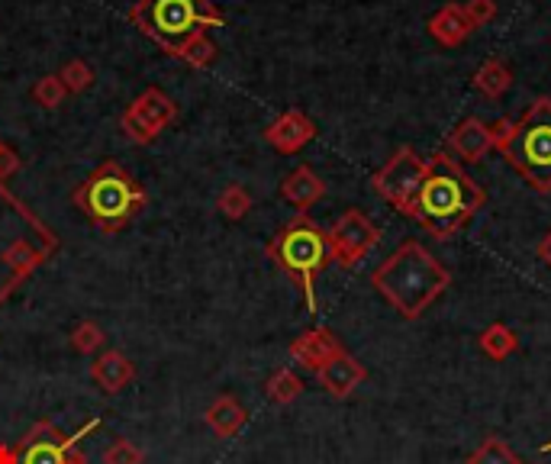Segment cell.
<instances>
[{
  "label": "cell",
  "mask_w": 551,
  "mask_h": 464,
  "mask_svg": "<svg viewBox=\"0 0 551 464\" xmlns=\"http://www.w3.org/2000/svg\"><path fill=\"white\" fill-rule=\"evenodd\" d=\"M487 203L484 187L477 184L468 171L448 155L432 158V171L423 184V191L413 200L410 220L423 226L432 239H452L471 223V216Z\"/></svg>",
  "instance_id": "obj_1"
},
{
  "label": "cell",
  "mask_w": 551,
  "mask_h": 464,
  "mask_svg": "<svg viewBox=\"0 0 551 464\" xmlns=\"http://www.w3.org/2000/svg\"><path fill=\"white\" fill-rule=\"evenodd\" d=\"M371 284L397 310V316L419 319L448 290L452 271L423 242L410 239L371 274Z\"/></svg>",
  "instance_id": "obj_2"
},
{
  "label": "cell",
  "mask_w": 551,
  "mask_h": 464,
  "mask_svg": "<svg viewBox=\"0 0 551 464\" xmlns=\"http://www.w3.org/2000/svg\"><path fill=\"white\" fill-rule=\"evenodd\" d=\"M71 200L97 229H104L107 236H116L145 207L149 197H145L142 184L123 165L104 162L71 191Z\"/></svg>",
  "instance_id": "obj_3"
},
{
  "label": "cell",
  "mask_w": 551,
  "mask_h": 464,
  "mask_svg": "<svg viewBox=\"0 0 551 464\" xmlns=\"http://www.w3.org/2000/svg\"><path fill=\"white\" fill-rule=\"evenodd\" d=\"M133 23L165 52L181 58V52L197 36H207V29L223 26V13L210 0H139Z\"/></svg>",
  "instance_id": "obj_4"
},
{
  "label": "cell",
  "mask_w": 551,
  "mask_h": 464,
  "mask_svg": "<svg viewBox=\"0 0 551 464\" xmlns=\"http://www.w3.org/2000/svg\"><path fill=\"white\" fill-rule=\"evenodd\" d=\"M268 258L284 274H290L294 284H300L307 307L316 310V278H319V271H326V265L332 261L326 232L319 229L307 213H300L297 220L281 226L278 236L268 242Z\"/></svg>",
  "instance_id": "obj_5"
},
{
  "label": "cell",
  "mask_w": 551,
  "mask_h": 464,
  "mask_svg": "<svg viewBox=\"0 0 551 464\" xmlns=\"http://www.w3.org/2000/svg\"><path fill=\"white\" fill-rule=\"evenodd\" d=\"M500 155L532 191H551V97L532 100L529 110L513 123V136Z\"/></svg>",
  "instance_id": "obj_6"
},
{
  "label": "cell",
  "mask_w": 551,
  "mask_h": 464,
  "mask_svg": "<svg viewBox=\"0 0 551 464\" xmlns=\"http://www.w3.org/2000/svg\"><path fill=\"white\" fill-rule=\"evenodd\" d=\"M429 171H432V162H426L423 155H416L413 145H400V149L387 158V165L371 178V187L394 210L410 216V207L419 197V191H423Z\"/></svg>",
  "instance_id": "obj_7"
},
{
  "label": "cell",
  "mask_w": 551,
  "mask_h": 464,
  "mask_svg": "<svg viewBox=\"0 0 551 464\" xmlns=\"http://www.w3.org/2000/svg\"><path fill=\"white\" fill-rule=\"evenodd\" d=\"M97 426H100V419H91V423H84L75 435H65L58 426H52L49 419H39V423L20 439L17 458L20 464H68V455L75 452L78 442L84 435H91Z\"/></svg>",
  "instance_id": "obj_8"
},
{
  "label": "cell",
  "mask_w": 551,
  "mask_h": 464,
  "mask_svg": "<svg viewBox=\"0 0 551 464\" xmlns=\"http://www.w3.org/2000/svg\"><path fill=\"white\" fill-rule=\"evenodd\" d=\"M326 242H329V255L339 268H355L358 261L381 242V232H377V226L361 210H345L339 220L326 229Z\"/></svg>",
  "instance_id": "obj_9"
},
{
  "label": "cell",
  "mask_w": 551,
  "mask_h": 464,
  "mask_svg": "<svg viewBox=\"0 0 551 464\" xmlns=\"http://www.w3.org/2000/svg\"><path fill=\"white\" fill-rule=\"evenodd\" d=\"M174 116H178V107H174V100L168 94H162L158 87H149L145 94H139L129 110L123 113V133L145 145L152 142L168 123H174Z\"/></svg>",
  "instance_id": "obj_10"
},
{
  "label": "cell",
  "mask_w": 551,
  "mask_h": 464,
  "mask_svg": "<svg viewBox=\"0 0 551 464\" xmlns=\"http://www.w3.org/2000/svg\"><path fill=\"white\" fill-rule=\"evenodd\" d=\"M365 377H368V368L361 365L355 355H348V352H339L336 358L326 361V365L316 371V381L323 384L326 394L336 397V400L352 397L355 390L365 384Z\"/></svg>",
  "instance_id": "obj_11"
},
{
  "label": "cell",
  "mask_w": 551,
  "mask_h": 464,
  "mask_svg": "<svg viewBox=\"0 0 551 464\" xmlns=\"http://www.w3.org/2000/svg\"><path fill=\"white\" fill-rule=\"evenodd\" d=\"M339 352H345L342 342L332 336L329 329H307V332H300V336L287 345V355L297 361L300 368H307V371H319L326 365V361H332Z\"/></svg>",
  "instance_id": "obj_12"
},
{
  "label": "cell",
  "mask_w": 551,
  "mask_h": 464,
  "mask_svg": "<svg viewBox=\"0 0 551 464\" xmlns=\"http://www.w3.org/2000/svg\"><path fill=\"white\" fill-rule=\"evenodd\" d=\"M313 136H316V123L310 120L307 113H300V110H287V113H281L278 120H274V123L265 129L268 145H271V149L284 152V155L300 152L303 145L313 142Z\"/></svg>",
  "instance_id": "obj_13"
},
{
  "label": "cell",
  "mask_w": 551,
  "mask_h": 464,
  "mask_svg": "<svg viewBox=\"0 0 551 464\" xmlns=\"http://www.w3.org/2000/svg\"><path fill=\"white\" fill-rule=\"evenodd\" d=\"M136 377V365L129 361L126 352L120 348H107V352H97L94 361H91V381L104 390V394H120L129 384H133Z\"/></svg>",
  "instance_id": "obj_14"
},
{
  "label": "cell",
  "mask_w": 551,
  "mask_h": 464,
  "mask_svg": "<svg viewBox=\"0 0 551 464\" xmlns=\"http://www.w3.org/2000/svg\"><path fill=\"white\" fill-rule=\"evenodd\" d=\"M448 149L468 165L481 162V158L493 149L490 126L484 120H477V116H468V120H461L452 133H448Z\"/></svg>",
  "instance_id": "obj_15"
},
{
  "label": "cell",
  "mask_w": 551,
  "mask_h": 464,
  "mask_svg": "<svg viewBox=\"0 0 551 464\" xmlns=\"http://www.w3.org/2000/svg\"><path fill=\"white\" fill-rule=\"evenodd\" d=\"M281 197L294 207L297 213H307L313 203L326 197V181L310 165H300L281 181Z\"/></svg>",
  "instance_id": "obj_16"
},
{
  "label": "cell",
  "mask_w": 551,
  "mask_h": 464,
  "mask_svg": "<svg viewBox=\"0 0 551 464\" xmlns=\"http://www.w3.org/2000/svg\"><path fill=\"white\" fill-rule=\"evenodd\" d=\"M471 33H474V23L468 20V13H464L461 4H445L439 13H432V20H429V36L448 49L461 46Z\"/></svg>",
  "instance_id": "obj_17"
},
{
  "label": "cell",
  "mask_w": 551,
  "mask_h": 464,
  "mask_svg": "<svg viewBox=\"0 0 551 464\" xmlns=\"http://www.w3.org/2000/svg\"><path fill=\"white\" fill-rule=\"evenodd\" d=\"M203 423L210 426V432L216 439H232L245 423H249V413H245V406L232 397V394H220L210 406L207 413H203Z\"/></svg>",
  "instance_id": "obj_18"
},
{
  "label": "cell",
  "mask_w": 551,
  "mask_h": 464,
  "mask_svg": "<svg viewBox=\"0 0 551 464\" xmlns=\"http://www.w3.org/2000/svg\"><path fill=\"white\" fill-rule=\"evenodd\" d=\"M513 87V68L503 58H487V62L474 71V91H481L484 97L497 100Z\"/></svg>",
  "instance_id": "obj_19"
},
{
  "label": "cell",
  "mask_w": 551,
  "mask_h": 464,
  "mask_svg": "<svg viewBox=\"0 0 551 464\" xmlns=\"http://www.w3.org/2000/svg\"><path fill=\"white\" fill-rule=\"evenodd\" d=\"M477 348L493 358V361H506L510 355L519 352V336L510 329V326H503V323H490L481 336H477Z\"/></svg>",
  "instance_id": "obj_20"
},
{
  "label": "cell",
  "mask_w": 551,
  "mask_h": 464,
  "mask_svg": "<svg viewBox=\"0 0 551 464\" xmlns=\"http://www.w3.org/2000/svg\"><path fill=\"white\" fill-rule=\"evenodd\" d=\"M303 394V381L297 377L294 368H278L274 371L268 381H265V397L271 403H278V406H287V403H294L297 397Z\"/></svg>",
  "instance_id": "obj_21"
},
{
  "label": "cell",
  "mask_w": 551,
  "mask_h": 464,
  "mask_svg": "<svg viewBox=\"0 0 551 464\" xmlns=\"http://www.w3.org/2000/svg\"><path fill=\"white\" fill-rule=\"evenodd\" d=\"M468 464H522V458L503 439H497V435H487L468 455Z\"/></svg>",
  "instance_id": "obj_22"
},
{
  "label": "cell",
  "mask_w": 551,
  "mask_h": 464,
  "mask_svg": "<svg viewBox=\"0 0 551 464\" xmlns=\"http://www.w3.org/2000/svg\"><path fill=\"white\" fill-rule=\"evenodd\" d=\"M216 210H220L226 220H232V223H239V220H245L249 216V210H252V194L245 191L242 184H229L226 191L216 197Z\"/></svg>",
  "instance_id": "obj_23"
},
{
  "label": "cell",
  "mask_w": 551,
  "mask_h": 464,
  "mask_svg": "<svg viewBox=\"0 0 551 464\" xmlns=\"http://www.w3.org/2000/svg\"><path fill=\"white\" fill-rule=\"evenodd\" d=\"M107 336L104 329H100L94 319H81V323L71 329V348H75L78 355H97L100 348H104Z\"/></svg>",
  "instance_id": "obj_24"
},
{
  "label": "cell",
  "mask_w": 551,
  "mask_h": 464,
  "mask_svg": "<svg viewBox=\"0 0 551 464\" xmlns=\"http://www.w3.org/2000/svg\"><path fill=\"white\" fill-rule=\"evenodd\" d=\"M65 94H68V87L62 84V78H58V75L39 78L36 87H33V100H36L39 107H46V110H52V107L62 104Z\"/></svg>",
  "instance_id": "obj_25"
},
{
  "label": "cell",
  "mask_w": 551,
  "mask_h": 464,
  "mask_svg": "<svg viewBox=\"0 0 551 464\" xmlns=\"http://www.w3.org/2000/svg\"><path fill=\"white\" fill-rule=\"evenodd\" d=\"M104 464H145V452L129 439H116L107 452H104Z\"/></svg>",
  "instance_id": "obj_26"
},
{
  "label": "cell",
  "mask_w": 551,
  "mask_h": 464,
  "mask_svg": "<svg viewBox=\"0 0 551 464\" xmlns=\"http://www.w3.org/2000/svg\"><path fill=\"white\" fill-rule=\"evenodd\" d=\"M58 78L68 87V91H84V87H91L94 81V71L87 62H68L62 71H58Z\"/></svg>",
  "instance_id": "obj_27"
},
{
  "label": "cell",
  "mask_w": 551,
  "mask_h": 464,
  "mask_svg": "<svg viewBox=\"0 0 551 464\" xmlns=\"http://www.w3.org/2000/svg\"><path fill=\"white\" fill-rule=\"evenodd\" d=\"M464 13H468V20L474 23V29L487 26L493 17H497V0H464Z\"/></svg>",
  "instance_id": "obj_28"
},
{
  "label": "cell",
  "mask_w": 551,
  "mask_h": 464,
  "mask_svg": "<svg viewBox=\"0 0 551 464\" xmlns=\"http://www.w3.org/2000/svg\"><path fill=\"white\" fill-rule=\"evenodd\" d=\"M213 55H216V49H213V42L207 36H197L191 46L181 52L184 62H191V65H207V62H213Z\"/></svg>",
  "instance_id": "obj_29"
},
{
  "label": "cell",
  "mask_w": 551,
  "mask_h": 464,
  "mask_svg": "<svg viewBox=\"0 0 551 464\" xmlns=\"http://www.w3.org/2000/svg\"><path fill=\"white\" fill-rule=\"evenodd\" d=\"M20 171V155L10 145H0V181H7L10 174Z\"/></svg>",
  "instance_id": "obj_30"
},
{
  "label": "cell",
  "mask_w": 551,
  "mask_h": 464,
  "mask_svg": "<svg viewBox=\"0 0 551 464\" xmlns=\"http://www.w3.org/2000/svg\"><path fill=\"white\" fill-rule=\"evenodd\" d=\"M513 136V120H497V123H490V139H493V149H503L506 142H510Z\"/></svg>",
  "instance_id": "obj_31"
},
{
  "label": "cell",
  "mask_w": 551,
  "mask_h": 464,
  "mask_svg": "<svg viewBox=\"0 0 551 464\" xmlns=\"http://www.w3.org/2000/svg\"><path fill=\"white\" fill-rule=\"evenodd\" d=\"M535 255L542 258V265H545V268H551V229L542 236V242H539V249H535Z\"/></svg>",
  "instance_id": "obj_32"
},
{
  "label": "cell",
  "mask_w": 551,
  "mask_h": 464,
  "mask_svg": "<svg viewBox=\"0 0 551 464\" xmlns=\"http://www.w3.org/2000/svg\"><path fill=\"white\" fill-rule=\"evenodd\" d=\"M0 464H20L17 445H4V442H0Z\"/></svg>",
  "instance_id": "obj_33"
},
{
  "label": "cell",
  "mask_w": 551,
  "mask_h": 464,
  "mask_svg": "<svg viewBox=\"0 0 551 464\" xmlns=\"http://www.w3.org/2000/svg\"><path fill=\"white\" fill-rule=\"evenodd\" d=\"M68 464H87L84 452H78V448H75V452H71V455H68Z\"/></svg>",
  "instance_id": "obj_34"
},
{
  "label": "cell",
  "mask_w": 551,
  "mask_h": 464,
  "mask_svg": "<svg viewBox=\"0 0 551 464\" xmlns=\"http://www.w3.org/2000/svg\"><path fill=\"white\" fill-rule=\"evenodd\" d=\"M545 452H551V442H548V445H545Z\"/></svg>",
  "instance_id": "obj_35"
},
{
  "label": "cell",
  "mask_w": 551,
  "mask_h": 464,
  "mask_svg": "<svg viewBox=\"0 0 551 464\" xmlns=\"http://www.w3.org/2000/svg\"><path fill=\"white\" fill-rule=\"evenodd\" d=\"M0 145H4V142H0Z\"/></svg>",
  "instance_id": "obj_36"
}]
</instances>
